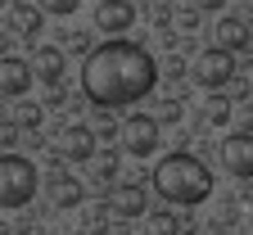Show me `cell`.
<instances>
[{
    "label": "cell",
    "instance_id": "obj_1",
    "mask_svg": "<svg viewBox=\"0 0 253 235\" xmlns=\"http://www.w3.org/2000/svg\"><path fill=\"white\" fill-rule=\"evenodd\" d=\"M158 82V63L145 46L109 37L104 46H95L82 63V91L95 109H126L145 99Z\"/></svg>",
    "mask_w": 253,
    "mask_h": 235
},
{
    "label": "cell",
    "instance_id": "obj_2",
    "mask_svg": "<svg viewBox=\"0 0 253 235\" xmlns=\"http://www.w3.org/2000/svg\"><path fill=\"white\" fill-rule=\"evenodd\" d=\"M149 181H154L158 199H168V204H176V208H195V204H204V199L212 194L208 163H199L195 154H185V149L168 154L163 163H154V177Z\"/></svg>",
    "mask_w": 253,
    "mask_h": 235
},
{
    "label": "cell",
    "instance_id": "obj_3",
    "mask_svg": "<svg viewBox=\"0 0 253 235\" xmlns=\"http://www.w3.org/2000/svg\"><path fill=\"white\" fill-rule=\"evenodd\" d=\"M37 163L27 154H0V208H23L37 194Z\"/></svg>",
    "mask_w": 253,
    "mask_h": 235
},
{
    "label": "cell",
    "instance_id": "obj_4",
    "mask_svg": "<svg viewBox=\"0 0 253 235\" xmlns=\"http://www.w3.org/2000/svg\"><path fill=\"white\" fill-rule=\"evenodd\" d=\"M190 77H195L204 91H221L235 77V54H226L221 46L204 50V54H195V63H190Z\"/></svg>",
    "mask_w": 253,
    "mask_h": 235
},
{
    "label": "cell",
    "instance_id": "obj_5",
    "mask_svg": "<svg viewBox=\"0 0 253 235\" xmlns=\"http://www.w3.org/2000/svg\"><path fill=\"white\" fill-rule=\"evenodd\" d=\"M118 136H122V149H126V154L149 158V154L158 149V118H149V113H131V118L118 127Z\"/></svg>",
    "mask_w": 253,
    "mask_h": 235
},
{
    "label": "cell",
    "instance_id": "obj_6",
    "mask_svg": "<svg viewBox=\"0 0 253 235\" xmlns=\"http://www.w3.org/2000/svg\"><path fill=\"white\" fill-rule=\"evenodd\" d=\"M217 158H221V167H226L235 181H249L253 177V131H231V136L221 141Z\"/></svg>",
    "mask_w": 253,
    "mask_h": 235
},
{
    "label": "cell",
    "instance_id": "obj_7",
    "mask_svg": "<svg viewBox=\"0 0 253 235\" xmlns=\"http://www.w3.org/2000/svg\"><path fill=\"white\" fill-rule=\"evenodd\" d=\"M32 63H23L18 54H0V95H9V99H23L27 86H32Z\"/></svg>",
    "mask_w": 253,
    "mask_h": 235
},
{
    "label": "cell",
    "instance_id": "obj_8",
    "mask_svg": "<svg viewBox=\"0 0 253 235\" xmlns=\"http://www.w3.org/2000/svg\"><path fill=\"white\" fill-rule=\"evenodd\" d=\"M131 23H136L131 0H100V9H95V27H100V32H109V37H122Z\"/></svg>",
    "mask_w": 253,
    "mask_h": 235
},
{
    "label": "cell",
    "instance_id": "obj_9",
    "mask_svg": "<svg viewBox=\"0 0 253 235\" xmlns=\"http://www.w3.org/2000/svg\"><path fill=\"white\" fill-rule=\"evenodd\" d=\"M109 213H113V217H145V213H149L145 186H136V181L113 186V194H109Z\"/></svg>",
    "mask_w": 253,
    "mask_h": 235
},
{
    "label": "cell",
    "instance_id": "obj_10",
    "mask_svg": "<svg viewBox=\"0 0 253 235\" xmlns=\"http://www.w3.org/2000/svg\"><path fill=\"white\" fill-rule=\"evenodd\" d=\"M95 141H100V136H95L90 127H82V122H77V127H68V131L59 136V154L68 158V163H90Z\"/></svg>",
    "mask_w": 253,
    "mask_h": 235
},
{
    "label": "cell",
    "instance_id": "obj_11",
    "mask_svg": "<svg viewBox=\"0 0 253 235\" xmlns=\"http://www.w3.org/2000/svg\"><path fill=\"white\" fill-rule=\"evenodd\" d=\"M212 37H217V46L226 50V54H240V50H249L253 32H249V23H244V18H217Z\"/></svg>",
    "mask_w": 253,
    "mask_h": 235
},
{
    "label": "cell",
    "instance_id": "obj_12",
    "mask_svg": "<svg viewBox=\"0 0 253 235\" xmlns=\"http://www.w3.org/2000/svg\"><path fill=\"white\" fill-rule=\"evenodd\" d=\"M50 199H54V208H77L82 199H86V190H82V181L77 177H50Z\"/></svg>",
    "mask_w": 253,
    "mask_h": 235
},
{
    "label": "cell",
    "instance_id": "obj_13",
    "mask_svg": "<svg viewBox=\"0 0 253 235\" xmlns=\"http://www.w3.org/2000/svg\"><path fill=\"white\" fill-rule=\"evenodd\" d=\"M32 73H37L45 86H59V77H63V54H59L54 46H41L37 59H32Z\"/></svg>",
    "mask_w": 253,
    "mask_h": 235
},
{
    "label": "cell",
    "instance_id": "obj_14",
    "mask_svg": "<svg viewBox=\"0 0 253 235\" xmlns=\"http://www.w3.org/2000/svg\"><path fill=\"white\" fill-rule=\"evenodd\" d=\"M199 122H204V127H226V122H231V99L212 91V95L204 99V113H199Z\"/></svg>",
    "mask_w": 253,
    "mask_h": 235
},
{
    "label": "cell",
    "instance_id": "obj_15",
    "mask_svg": "<svg viewBox=\"0 0 253 235\" xmlns=\"http://www.w3.org/2000/svg\"><path fill=\"white\" fill-rule=\"evenodd\" d=\"M14 32L18 37H37L41 32V5H14Z\"/></svg>",
    "mask_w": 253,
    "mask_h": 235
},
{
    "label": "cell",
    "instance_id": "obj_16",
    "mask_svg": "<svg viewBox=\"0 0 253 235\" xmlns=\"http://www.w3.org/2000/svg\"><path fill=\"white\" fill-rule=\"evenodd\" d=\"M14 122L18 127H41V104H32V99H14Z\"/></svg>",
    "mask_w": 253,
    "mask_h": 235
},
{
    "label": "cell",
    "instance_id": "obj_17",
    "mask_svg": "<svg viewBox=\"0 0 253 235\" xmlns=\"http://www.w3.org/2000/svg\"><path fill=\"white\" fill-rule=\"evenodd\" d=\"M149 235H181V222L172 213H154L149 217Z\"/></svg>",
    "mask_w": 253,
    "mask_h": 235
},
{
    "label": "cell",
    "instance_id": "obj_18",
    "mask_svg": "<svg viewBox=\"0 0 253 235\" xmlns=\"http://www.w3.org/2000/svg\"><path fill=\"white\" fill-rule=\"evenodd\" d=\"M37 5H41V14L68 18V14H77V5H82V0H37Z\"/></svg>",
    "mask_w": 253,
    "mask_h": 235
},
{
    "label": "cell",
    "instance_id": "obj_19",
    "mask_svg": "<svg viewBox=\"0 0 253 235\" xmlns=\"http://www.w3.org/2000/svg\"><path fill=\"white\" fill-rule=\"evenodd\" d=\"M176 118H181V104H176V99H168V104L158 109V122H176Z\"/></svg>",
    "mask_w": 253,
    "mask_h": 235
},
{
    "label": "cell",
    "instance_id": "obj_20",
    "mask_svg": "<svg viewBox=\"0 0 253 235\" xmlns=\"http://www.w3.org/2000/svg\"><path fill=\"white\" fill-rule=\"evenodd\" d=\"M195 5H199V9H221L226 0H195Z\"/></svg>",
    "mask_w": 253,
    "mask_h": 235
}]
</instances>
